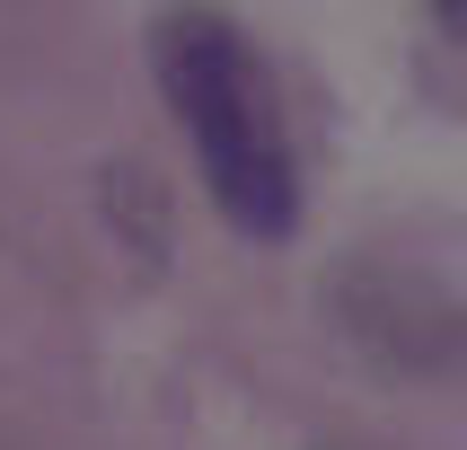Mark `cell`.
Returning a JSON list of instances; mask_svg holds the SVG:
<instances>
[{
    "mask_svg": "<svg viewBox=\"0 0 467 450\" xmlns=\"http://www.w3.org/2000/svg\"><path fill=\"white\" fill-rule=\"evenodd\" d=\"M432 26H441V36H459V45H467V0H432Z\"/></svg>",
    "mask_w": 467,
    "mask_h": 450,
    "instance_id": "cell-2",
    "label": "cell"
},
{
    "mask_svg": "<svg viewBox=\"0 0 467 450\" xmlns=\"http://www.w3.org/2000/svg\"><path fill=\"white\" fill-rule=\"evenodd\" d=\"M159 89L177 106L185 141L203 159L212 204L230 212L238 238H291L300 230V168H291V132L265 53L247 45V26H230L221 9H168L150 26Z\"/></svg>",
    "mask_w": 467,
    "mask_h": 450,
    "instance_id": "cell-1",
    "label": "cell"
}]
</instances>
